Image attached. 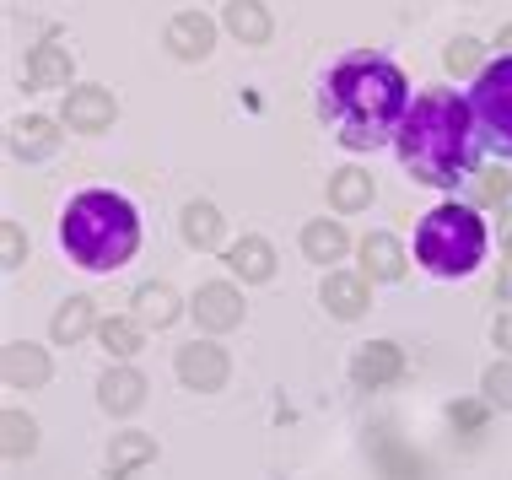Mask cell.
<instances>
[{
    "mask_svg": "<svg viewBox=\"0 0 512 480\" xmlns=\"http://www.w3.org/2000/svg\"><path fill=\"white\" fill-rule=\"evenodd\" d=\"M491 340H496V346H502V351L512 356V313H502V319L491 324Z\"/></svg>",
    "mask_w": 512,
    "mask_h": 480,
    "instance_id": "obj_31",
    "label": "cell"
},
{
    "mask_svg": "<svg viewBox=\"0 0 512 480\" xmlns=\"http://www.w3.org/2000/svg\"><path fill=\"white\" fill-rule=\"evenodd\" d=\"M345 249H351V238H345L340 222H308L302 227V254H308L313 265H340Z\"/></svg>",
    "mask_w": 512,
    "mask_h": 480,
    "instance_id": "obj_24",
    "label": "cell"
},
{
    "mask_svg": "<svg viewBox=\"0 0 512 480\" xmlns=\"http://www.w3.org/2000/svg\"><path fill=\"white\" fill-rule=\"evenodd\" d=\"M442 65H448L453 76H480V71H486V65H480V38H464L459 33L448 49H442Z\"/></svg>",
    "mask_w": 512,
    "mask_h": 480,
    "instance_id": "obj_29",
    "label": "cell"
},
{
    "mask_svg": "<svg viewBox=\"0 0 512 480\" xmlns=\"http://www.w3.org/2000/svg\"><path fill=\"white\" fill-rule=\"evenodd\" d=\"M0 373H6L11 389H38V383H49V351H38L33 340H11L6 351H0Z\"/></svg>",
    "mask_w": 512,
    "mask_h": 480,
    "instance_id": "obj_13",
    "label": "cell"
},
{
    "mask_svg": "<svg viewBox=\"0 0 512 480\" xmlns=\"http://www.w3.org/2000/svg\"><path fill=\"white\" fill-rule=\"evenodd\" d=\"M162 44H168L178 60H205V54L216 49V22L205 17V11H178L168 22V33H162Z\"/></svg>",
    "mask_w": 512,
    "mask_h": 480,
    "instance_id": "obj_11",
    "label": "cell"
},
{
    "mask_svg": "<svg viewBox=\"0 0 512 480\" xmlns=\"http://www.w3.org/2000/svg\"><path fill=\"white\" fill-rule=\"evenodd\" d=\"M189 313H195V324L205 329V335H227V329L243 324V292L232 281H205L195 292V303H189Z\"/></svg>",
    "mask_w": 512,
    "mask_h": 480,
    "instance_id": "obj_8",
    "label": "cell"
},
{
    "mask_svg": "<svg viewBox=\"0 0 512 480\" xmlns=\"http://www.w3.org/2000/svg\"><path fill=\"white\" fill-rule=\"evenodd\" d=\"M141 335H146V329L135 319H103L98 324V340H103V351L114 356V362H130V356L141 351Z\"/></svg>",
    "mask_w": 512,
    "mask_h": 480,
    "instance_id": "obj_25",
    "label": "cell"
},
{
    "mask_svg": "<svg viewBox=\"0 0 512 480\" xmlns=\"http://www.w3.org/2000/svg\"><path fill=\"white\" fill-rule=\"evenodd\" d=\"M318 114L335 125V141L351 152H372V146L394 141L410 114V81L394 60L383 54H351L318 87Z\"/></svg>",
    "mask_w": 512,
    "mask_h": 480,
    "instance_id": "obj_1",
    "label": "cell"
},
{
    "mask_svg": "<svg viewBox=\"0 0 512 480\" xmlns=\"http://www.w3.org/2000/svg\"><path fill=\"white\" fill-rule=\"evenodd\" d=\"M0 238H6V270H22L27 265V238L17 222H0Z\"/></svg>",
    "mask_w": 512,
    "mask_h": 480,
    "instance_id": "obj_30",
    "label": "cell"
},
{
    "mask_svg": "<svg viewBox=\"0 0 512 480\" xmlns=\"http://www.w3.org/2000/svg\"><path fill=\"white\" fill-rule=\"evenodd\" d=\"M469 200L475 205H491V211H502V205L512 200V178L502 168H480L475 178H469Z\"/></svg>",
    "mask_w": 512,
    "mask_h": 480,
    "instance_id": "obj_27",
    "label": "cell"
},
{
    "mask_svg": "<svg viewBox=\"0 0 512 480\" xmlns=\"http://www.w3.org/2000/svg\"><path fill=\"white\" fill-rule=\"evenodd\" d=\"M0 432H6V459H33L38 454V421L33 416L6 410V416H0Z\"/></svg>",
    "mask_w": 512,
    "mask_h": 480,
    "instance_id": "obj_26",
    "label": "cell"
},
{
    "mask_svg": "<svg viewBox=\"0 0 512 480\" xmlns=\"http://www.w3.org/2000/svg\"><path fill=\"white\" fill-rule=\"evenodd\" d=\"M221 22H227V33L238 38V44H270V33H275L265 0H227Z\"/></svg>",
    "mask_w": 512,
    "mask_h": 480,
    "instance_id": "obj_17",
    "label": "cell"
},
{
    "mask_svg": "<svg viewBox=\"0 0 512 480\" xmlns=\"http://www.w3.org/2000/svg\"><path fill=\"white\" fill-rule=\"evenodd\" d=\"M480 394H486V405L512 410V356H502V362H491L480 373Z\"/></svg>",
    "mask_w": 512,
    "mask_h": 480,
    "instance_id": "obj_28",
    "label": "cell"
},
{
    "mask_svg": "<svg viewBox=\"0 0 512 480\" xmlns=\"http://www.w3.org/2000/svg\"><path fill=\"white\" fill-rule=\"evenodd\" d=\"M60 243L81 270H119L141 249V216L114 189H81L60 216Z\"/></svg>",
    "mask_w": 512,
    "mask_h": 480,
    "instance_id": "obj_3",
    "label": "cell"
},
{
    "mask_svg": "<svg viewBox=\"0 0 512 480\" xmlns=\"http://www.w3.org/2000/svg\"><path fill=\"white\" fill-rule=\"evenodd\" d=\"M130 308H135L130 319L141 324V329H168L178 313H184V308H178V292H173L168 281H146V286H135V303H130Z\"/></svg>",
    "mask_w": 512,
    "mask_h": 480,
    "instance_id": "obj_16",
    "label": "cell"
},
{
    "mask_svg": "<svg viewBox=\"0 0 512 480\" xmlns=\"http://www.w3.org/2000/svg\"><path fill=\"white\" fill-rule=\"evenodd\" d=\"M98 405L108 410V416H135V410L146 405V378L135 373V367H108V373L98 378Z\"/></svg>",
    "mask_w": 512,
    "mask_h": 480,
    "instance_id": "obj_12",
    "label": "cell"
},
{
    "mask_svg": "<svg viewBox=\"0 0 512 480\" xmlns=\"http://www.w3.org/2000/svg\"><path fill=\"white\" fill-rule=\"evenodd\" d=\"M27 81H33V87H49V92L71 87V49L38 44L33 54H27Z\"/></svg>",
    "mask_w": 512,
    "mask_h": 480,
    "instance_id": "obj_23",
    "label": "cell"
},
{
    "mask_svg": "<svg viewBox=\"0 0 512 480\" xmlns=\"http://www.w3.org/2000/svg\"><path fill=\"white\" fill-rule=\"evenodd\" d=\"M151 459H157V437H146V432H119L114 443H108V475L114 480H130L135 470H146Z\"/></svg>",
    "mask_w": 512,
    "mask_h": 480,
    "instance_id": "obj_19",
    "label": "cell"
},
{
    "mask_svg": "<svg viewBox=\"0 0 512 480\" xmlns=\"http://www.w3.org/2000/svg\"><path fill=\"white\" fill-rule=\"evenodd\" d=\"M49 335L60 340V346H76V340L98 335V308H92V297H65V303L54 308Z\"/></svg>",
    "mask_w": 512,
    "mask_h": 480,
    "instance_id": "obj_20",
    "label": "cell"
},
{
    "mask_svg": "<svg viewBox=\"0 0 512 480\" xmlns=\"http://www.w3.org/2000/svg\"><path fill=\"white\" fill-rule=\"evenodd\" d=\"M469 114H475V135L491 157L512 162V54L486 65L469 92Z\"/></svg>",
    "mask_w": 512,
    "mask_h": 480,
    "instance_id": "obj_5",
    "label": "cell"
},
{
    "mask_svg": "<svg viewBox=\"0 0 512 480\" xmlns=\"http://www.w3.org/2000/svg\"><path fill=\"white\" fill-rule=\"evenodd\" d=\"M496 232H502V243L512 249V205H502V216H496Z\"/></svg>",
    "mask_w": 512,
    "mask_h": 480,
    "instance_id": "obj_32",
    "label": "cell"
},
{
    "mask_svg": "<svg viewBox=\"0 0 512 480\" xmlns=\"http://www.w3.org/2000/svg\"><path fill=\"white\" fill-rule=\"evenodd\" d=\"M372 173L362 168H340V173H329V205H335L340 216H356V211H367L372 205Z\"/></svg>",
    "mask_w": 512,
    "mask_h": 480,
    "instance_id": "obj_22",
    "label": "cell"
},
{
    "mask_svg": "<svg viewBox=\"0 0 512 480\" xmlns=\"http://www.w3.org/2000/svg\"><path fill=\"white\" fill-rule=\"evenodd\" d=\"M221 238H227V222H221V211L211 200H189L184 205V243L189 249H221Z\"/></svg>",
    "mask_w": 512,
    "mask_h": 480,
    "instance_id": "obj_21",
    "label": "cell"
},
{
    "mask_svg": "<svg viewBox=\"0 0 512 480\" xmlns=\"http://www.w3.org/2000/svg\"><path fill=\"white\" fill-rule=\"evenodd\" d=\"M356 254H362V276L367 281H399L405 276V243H399L394 232H367Z\"/></svg>",
    "mask_w": 512,
    "mask_h": 480,
    "instance_id": "obj_15",
    "label": "cell"
},
{
    "mask_svg": "<svg viewBox=\"0 0 512 480\" xmlns=\"http://www.w3.org/2000/svg\"><path fill=\"white\" fill-rule=\"evenodd\" d=\"M11 152L27 157V162L54 157V152H60V125H54V119H44V114L17 119V125H11Z\"/></svg>",
    "mask_w": 512,
    "mask_h": 480,
    "instance_id": "obj_18",
    "label": "cell"
},
{
    "mask_svg": "<svg viewBox=\"0 0 512 480\" xmlns=\"http://www.w3.org/2000/svg\"><path fill=\"white\" fill-rule=\"evenodd\" d=\"M496 49H507V54H512V22L502 27V33H496Z\"/></svg>",
    "mask_w": 512,
    "mask_h": 480,
    "instance_id": "obj_34",
    "label": "cell"
},
{
    "mask_svg": "<svg viewBox=\"0 0 512 480\" xmlns=\"http://www.w3.org/2000/svg\"><path fill=\"white\" fill-rule=\"evenodd\" d=\"M394 152L415 184H432V189L469 184L480 173L475 168L480 135H475L469 98H459V92H415L405 125L394 135Z\"/></svg>",
    "mask_w": 512,
    "mask_h": 480,
    "instance_id": "obj_2",
    "label": "cell"
},
{
    "mask_svg": "<svg viewBox=\"0 0 512 480\" xmlns=\"http://www.w3.org/2000/svg\"><path fill=\"white\" fill-rule=\"evenodd\" d=\"M178 383L195 394H216L221 383L232 378V356L216 346V340H189V346H178Z\"/></svg>",
    "mask_w": 512,
    "mask_h": 480,
    "instance_id": "obj_6",
    "label": "cell"
},
{
    "mask_svg": "<svg viewBox=\"0 0 512 480\" xmlns=\"http://www.w3.org/2000/svg\"><path fill=\"white\" fill-rule=\"evenodd\" d=\"M496 297H502V303H507V297H512V265H507V276L496 281Z\"/></svg>",
    "mask_w": 512,
    "mask_h": 480,
    "instance_id": "obj_33",
    "label": "cell"
},
{
    "mask_svg": "<svg viewBox=\"0 0 512 480\" xmlns=\"http://www.w3.org/2000/svg\"><path fill=\"white\" fill-rule=\"evenodd\" d=\"M491 249V232L486 222L475 216V205H437V211L421 216V227H415V259H421L426 270H432L437 281H459L469 270L486 259Z\"/></svg>",
    "mask_w": 512,
    "mask_h": 480,
    "instance_id": "obj_4",
    "label": "cell"
},
{
    "mask_svg": "<svg viewBox=\"0 0 512 480\" xmlns=\"http://www.w3.org/2000/svg\"><path fill=\"white\" fill-rule=\"evenodd\" d=\"M227 270H232L238 281H248V286L270 281V276H275V249H270V238H259V232H243V238L227 249Z\"/></svg>",
    "mask_w": 512,
    "mask_h": 480,
    "instance_id": "obj_14",
    "label": "cell"
},
{
    "mask_svg": "<svg viewBox=\"0 0 512 480\" xmlns=\"http://www.w3.org/2000/svg\"><path fill=\"white\" fill-rule=\"evenodd\" d=\"M119 119V103L108 87H71L60 103V125H71L76 135H103Z\"/></svg>",
    "mask_w": 512,
    "mask_h": 480,
    "instance_id": "obj_7",
    "label": "cell"
},
{
    "mask_svg": "<svg viewBox=\"0 0 512 480\" xmlns=\"http://www.w3.org/2000/svg\"><path fill=\"white\" fill-rule=\"evenodd\" d=\"M405 373V351L394 346V340H372V346L356 351L351 362V383L356 389H389V383Z\"/></svg>",
    "mask_w": 512,
    "mask_h": 480,
    "instance_id": "obj_10",
    "label": "cell"
},
{
    "mask_svg": "<svg viewBox=\"0 0 512 480\" xmlns=\"http://www.w3.org/2000/svg\"><path fill=\"white\" fill-rule=\"evenodd\" d=\"M318 303H324L335 319H362V313L372 308V281L362 276V270H329L324 286H318Z\"/></svg>",
    "mask_w": 512,
    "mask_h": 480,
    "instance_id": "obj_9",
    "label": "cell"
}]
</instances>
